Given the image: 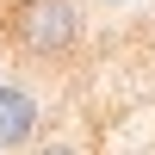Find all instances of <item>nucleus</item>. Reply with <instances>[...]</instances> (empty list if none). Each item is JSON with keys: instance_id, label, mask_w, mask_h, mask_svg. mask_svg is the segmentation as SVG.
Masks as SVG:
<instances>
[{"instance_id": "f257e3e1", "label": "nucleus", "mask_w": 155, "mask_h": 155, "mask_svg": "<svg viewBox=\"0 0 155 155\" xmlns=\"http://www.w3.org/2000/svg\"><path fill=\"white\" fill-rule=\"evenodd\" d=\"M0 19H6L12 50L37 62H56L81 44V6L74 0H0Z\"/></svg>"}, {"instance_id": "f03ea898", "label": "nucleus", "mask_w": 155, "mask_h": 155, "mask_svg": "<svg viewBox=\"0 0 155 155\" xmlns=\"http://www.w3.org/2000/svg\"><path fill=\"white\" fill-rule=\"evenodd\" d=\"M37 130V99L25 93L19 81H0V155L6 149H25Z\"/></svg>"}, {"instance_id": "7ed1b4c3", "label": "nucleus", "mask_w": 155, "mask_h": 155, "mask_svg": "<svg viewBox=\"0 0 155 155\" xmlns=\"http://www.w3.org/2000/svg\"><path fill=\"white\" fill-rule=\"evenodd\" d=\"M31 155H87V149H74V143H44V149H31Z\"/></svg>"}]
</instances>
